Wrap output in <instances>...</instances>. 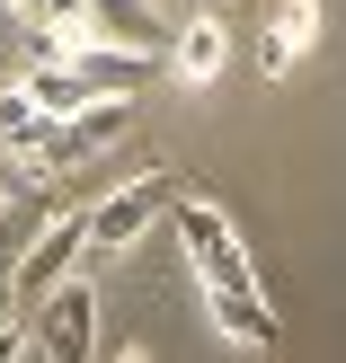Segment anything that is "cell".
Segmentation results:
<instances>
[{
  "label": "cell",
  "mask_w": 346,
  "mask_h": 363,
  "mask_svg": "<svg viewBox=\"0 0 346 363\" xmlns=\"http://www.w3.org/2000/svg\"><path fill=\"white\" fill-rule=\"evenodd\" d=\"M311 27H320V9H311V0H293V9H284V35H276V62H284V53H293Z\"/></svg>",
  "instance_id": "30bf717a"
},
{
  "label": "cell",
  "mask_w": 346,
  "mask_h": 363,
  "mask_svg": "<svg viewBox=\"0 0 346 363\" xmlns=\"http://www.w3.org/2000/svg\"><path fill=\"white\" fill-rule=\"evenodd\" d=\"M178 204V248L195 257V284H205L213 319H222V337H249V346H276V311H266L258 293V266H249V240L222 222V213L205 204V195H169Z\"/></svg>",
  "instance_id": "6da1fadb"
},
{
  "label": "cell",
  "mask_w": 346,
  "mask_h": 363,
  "mask_svg": "<svg viewBox=\"0 0 346 363\" xmlns=\"http://www.w3.org/2000/svg\"><path fill=\"white\" fill-rule=\"evenodd\" d=\"M169 195H178V177H169V169H142L134 186H116L98 213H89V248H134L142 230L169 213Z\"/></svg>",
  "instance_id": "3957f363"
},
{
  "label": "cell",
  "mask_w": 346,
  "mask_h": 363,
  "mask_svg": "<svg viewBox=\"0 0 346 363\" xmlns=\"http://www.w3.org/2000/svg\"><path fill=\"white\" fill-rule=\"evenodd\" d=\"M160 53H169V71H178L187 89H213V80H222V62H231V35H222V18H187Z\"/></svg>",
  "instance_id": "52a82bcc"
},
{
  "label": "cell",
  "mask_w": 346,
  "mask_h": 363,
  "mask_svg": "<svg viewBox=\"0 0 346 363\" xmlns=\"http://www.w3.org/2000/svg\"><path fill=\"white\" fill-rule=\"evenodd\" d=\"M45 9H53V18H63V27H71V18H80V9H89V0H45Z\"/></svg>",
  "instance_id": "8fae6325"
},
{
  "label": "cell",
  "mask_w": 346,
  "mask_h": 363,
  "mask_svg": "<svg viewBox=\"0 0 346 363\" xmlns=\"http://www.w3.org/2000/svg\"><path fill=\"white\" fill-rule=\"evenodd\" d=\"M18 89H27V98L45 106V116H71L80 98H98V89H80V71H71V62H36V71H27Z\"/></svg>",
  "instance_id": "9c48e42d"
},
{
  "label": "cell",
  "mask_w": 346,
  "mask_h": 363,
  "mask_svg": "<svg viewBox=\"0 0 346 363\" xmlns=\"http://www.w3.org/2000/svg\"><path fill=\"white\" fill-rule=\"evenodd\" d=\"M71 71H80V89L124 98V89H142L151 71H169V53L160 45H89V35H71Z\"/></svg>",
  "instance_id": "5b68a950"
},
{
  "label": "cell",
  "mask_w": 346,
  "mask_h": 363,
  "mask_svg": "<svg viewBox=\"0 0 346 363\" xmlns=\"http://www.w3.org/2000/svg\"><path fill=\"white\" fill-rule=\"evenodd\" d=\"M27 346L36 354H53V363H89L98 354V293L89 284H53V293H36L27 301Z\"/></svg>",
  "instance_id": "7a4b0ae2"
},
{
  "label": "cell",
  "mask_w": 346,
  "mask_h": 363,
  "mask_svg": "<svg viewBox=\"0 0 346 363\" xmlns=\"http://www.w3.org/2000/svg\"><path fill=\"white\" fill-rule=\"evenodd\" d=\"M45 133H53V116L27 98V89H0V151L9 160H45Z\"/></svg>",
  "instance_id": "ba28073f"
},
{
  "label": "cell",
  "mask_w": 346,
  "mask_h": 363,
  "mask_svg": "<svg viewBox=\"0 0 346 363\" xmlns=\"http://www.w3.org/2000/svg\"><path fill=\"white\" fill-rule=\"evenodd\" d=\"M124 124H134V106H124V98H107V89H98V98H80L71 116H53V133H45V169H71V160L107 151Z\"/></svg>",
  "instance_id": "277c9868"
},
{
  "label": "cell",
  "mask_w": 346,
  "mask_h": 363,
  "mask_svg": "<svg viewBox=\"0 0 346 363\" xmlns=\"http://www.w3.org/2000/svg\"><path fill=\"white\" fill-rule=\"evenodd\" d=\"M80 248H89V222H53L45 240H36L27 257L9 266V301H18V311H27L36 293H53V284H63L71 266H80Z\"/></svg>",
  "instance_id": "8992f818"
}]
</instances>
